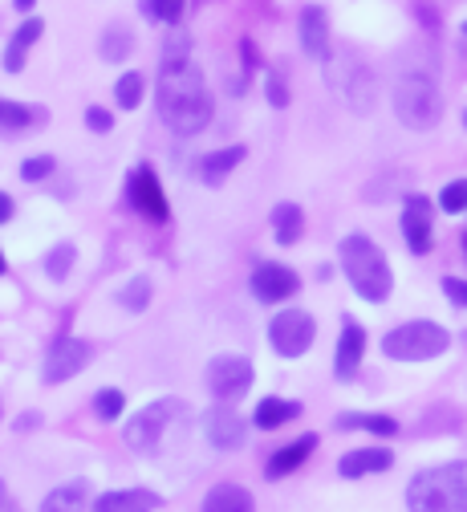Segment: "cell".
<instances>
[{
	"instance_id": "obj_1",
	"label": "cell",
	"mask_w": 467,
	"mask_h": 512,
	"mask_svg": "<svg viewBox=\"0 0 467 512\" xmlns=\"http://www.w3.org/2000/svg\"><path fill=\"white\" fill-rule=\"evenodd\" d=\"M155 106L163 126L175 135H199L216 114L212 86L191 57H163V70L155 82Z\"/></svg>"
},
{
	"instance_id": "obj_2",
	"label": "cell",
	"mask_w": 467,
	"mask_h": 512,
	"mask_svg": "<svg viewBox=\"0 0 467 512\" xmlns=\"http://www.w3.org/2000/svg\"><path fill=\"white\" fill-rule=\"evenodd\" d=\"M338 261H342V273L350 277V285H354V293H358L362 301L382 305V301L390 297V289H394L390 261H386L382 248H378L366 232H350V236H342V244H338Z\"/></svg>"
},
{
	"instance_id": "obj_3",
	"label": "cell",
	"mask_w": 467,
	"mask_h": 512,
	"mask_svg": "<svg viewBox=\"0 0 467 512\" xmlns=\"http://www.w3.org/2000/svg\"><path fill=\"white\" fill-rule=\"evenodd\" d=\"M411 512H467V464H439L407 484Z\"/></svg>"
},
{
	"instance_id": "obj_4",
	"label": "cell",
	"mask_w": 467,
	"mask_h": 512,
	"mask_svg": "<svg viewBox=\"0 0 467 512\" xmlns=\"http://www.w3.org/2000/svg\"><path fill=\"white\" fill-rule=\"evenodd\" d=\"M394 114L411 131H431L443 118V94L431 74H403L394 82Z\"/></svg>"
},
{
	"instance_id": "obj_5",
	"label": "cell",
	"mask_w": 467,
	"mask_h": 512,
	"mask_svg": "<svg viewBox=\"0 0 467 512\" xmlns=\"http://www.w3.org/2000/svg\"><path fill=\"white\" fill-rule=\"evenodd\" d=\"M447 346H451V334L435 322H407V326H394L382 338V354L394 362H427V358L447 354Z\"/></svg>"
},
{
	"instance_id": "obj_6",
	"label": "cell",
	"mask_w": 467,
	"mask_h": 512,
	"mask_svg": "<svg viewBox=\"0 0 467 512\" xmlns=\"http://www.w3.org/2000/svg\"><path fill=\"white\" fill-rule=\"evenodd\" d=\"M187 407L179 403V399H155V403H147L143 411H135L126 419V431H122V439H126V447L135 456H155L159 447H163V435H167V427L183 415Z\"/></svg>"
},
{
	"instance_id": "obj_7",
	"label": "cell",
	"mask_w": 467,
	"mask_h": 512,
	"mask_svg": "<svg viewBox=\"0 0 467 512\" xmlns=\"http://www.w3.org/2000/svg\"><path fill=\"white\" fill-rule=\"evenodd\" d=\"M252 378H256V366L244 354H216L208 362V391L216 395L220 407L240 403L252 391Z\"/></svg>"
},
{
	"instance_id": "obj_8",
	"label": "cell",
	"mask_w": 467,
	"mask_h": 512,
	"mask_svg": "<svg viewBox=\"0 0 467 512\" xmlns=\"http://www.w3.org/2000/svg\"><path fill=\"white\" fill-rule=\"evenodd\" d=\"M317 338V322H313V313L309 309H281L273 322H269V342L281 358H301L309 354Z\"/></svg>"
},
{
	"instance_id": "obj_9",
	"label": "cell",
	"mask_w": 467,
	"mask_h": 512,
	"mask_svg": "<svg viewBox=\"0 0 467 512\" xmlns=\"http://www.w3.org/2000/svg\"><path fill=\"white\" fill-rule=\"evenodd\" d=\"M126 204L135 208L143 220H151V224H167L171 220L167 191H163V183L155 179V171L147 163H139L135 171L126 175Z\"/></svg>"
},
{
	"instance_id": "obj_10",
	"label": "cell",
	"mask_w": 467,
	"mask_h": 512,
	"mask_svg": "<svg viewBox=\"0 0 467 512\" xmlns=\"http://www.w3.org/2000/svg\"><path fill=\"white\" fill-rule=\"evenodd\" d=\"M94 358V346L86 338H57L45 354V366H41V378L45 387H57V382H70L78 378Z\"/></svg>"
},
{
	"instance_id": "obj_11",
	"label": "cell",
	"mask_w": 467,
	"mask_h": 512,
	"mask_svg": "<svg viewBox=\"0 0 467 512\" xmlns=\"http://www.w3.org/2000/svg\"><path fill=\"white\" fill-rule=\"evenodd\" d=\"M248 289L260 305H285L297 289H301V277L289 269V265H277V261H260L248 277Z\"/></svg>"
},
{
	"instance_id": "obj_12",
	"label": "cell",
	"mask_w": 467,
	"mask_h": 512,
	"mask_svg": "<svg viewBox=\"0 0 467 512\" xmlns=\"http://www.w3.org/2000/svg\"><path fill=\"white\" fill-rule=\"evenodd\" d=\"M204 435L212 447H220V452H236V447H244V439H248V419L236 415L232 407H212L204 415Z\"/></svg>"
},
{
	"instance_id": "obj_13",
	"label": "cell",
	"mask_w": 467,
	"mask_h": 512,
	"mask_svg": "<svg viewBox=\"0 0 467 512\" xmlns=\"http://www.w3.org/2000/svg\"><path fill=\"white\" fill-rule=\"evenodd\" d=\"M435 212H431V200L427 196H407L403 204V236H407V248L427 256L431 252V240H435Z\"/></svg>"
},
{
	"instance_id": "obj_14",
	"label": "cell",
	"mask_w": 467,
	"mask_h": 512,
	"mask_svg": "<svg viewBox=\"0 0 467 512\" xmlns=\"http://www.w3.org/2000/svg\"><path fill=\"white\" fill-rule=\"evenodd\" d=\"M342 66H346V78H333V86L342 90V98L358 114H370V106H374V74L366 70V61H358V57H342Z\"/></svg>"
},
{
	"instance_id": "obj_15",
	"label": "cell",
	"mask_w": 467,
	"mask_h": 512,
	"mask_svg": "<svg viewBox=\"0 0 467 512\" xmlns=\"http://www.w3.org/2000/svg\"><path fill=\"white\" fill-rule=\"evenodd\" d=\"M362 358H366V330L354 322V317H346L342 338H338V354H333V374H338V382H350L358 374Z\"/></svg>"
},
{
	"instance_id": "obj_16",
	"label": "cell",
	"mask_w": 467,
	"mask_h": 512,
	"mask_svg": "<svg viewBox=\"0 0 467 512\" xmlns=\"http://www.w3.org/2000/svg\"><path fill=\"white\" fill-rule=\"evenodd\" d=\"M159 504L163 496L151 488H114L94 500V512H155Z\"/></svg>"
},
{
	"instance_id": "obj_17",
	"label": "cell",
	"mask_w": 467,
	"mask_h": 512,
	"mask_svg": "<svg viewBox=\"0 0 467 512\" xmlns=\"http://www.w3.org/2000/svg\"><path fill=\"white\" fill-rule=\"evenodd\" d=\"M313 452H317V435H301V439L285 443L281 452L269 456V464H264V476H269V480H285V476H293Z\"/></svg>"
},
{
	"instance_id": "obj_18",
	"label": "cell",
	"mask_w": 467,
	"mask_h": 512,
	"mask_svg": "<svg viewBox=\"0 0 467 512\" xmlns=\"http://www.w3.org/2000/svg\"><path fill=\"white\" fill-rule=\"evenodd\" d=\"M394 464V452L390 447H358V452H346L338 460V472L346 480H358V476H374V472H390Z\"/></svg>"
},
{
	"instance_id": "obj_19",
	"label": "cell",
	"mask_w": 467,
	"mask_h": 512,
	"mask_svg": "<svg viewBox=\"0 0 467 512\" xmlns=\"http://www.w3.org/2000/svg\"><path fill=\"white\" fill-rule=\"evenodd\" d=\"M86 508H94V504H90V480H82V476L57 484L41 500V512H86Z\"/></svg>"
},
{
	"instance_id": "obj_20",
	"label": "cell",
	"mask_w": 467,
	"mask_h": 512,
	"mask_svg": "<svg viewBox=\"0 0 467 512\" xmlns=\"http://www.w3.org/2000/svg\"><path fill=\"white\" fill-rule=\"evenodd\" d=\"M41 33H45V21H41V17H25V21L17 25V33L9 37V49H5V70H9V74H21V70H25V57H29V49L37 45Z\"/></svg>"
},
{
	"instance_id": "obj_21",
	"label": "cell",
	"mask_w": 467,
	"mask_h": 512,
	"mask_svg": "<svg viewBox=\"0 0 467 512\" xmlns=\"http://www.w3.org/2000/svg\"><path fill=\"white\" fill-rule=\"evenodd\" d=\"M244 147L240 143H232V147H220V151H208L204 159H199V179H204L208 187H220L240 163H244Z\"/></svg>"
},
{
	"instance_id": "obj_22",
	"label": "cell",
	"mask_w": 467,
	"mask_h": 512,
	"mask_svg": "<svg viewBox=\"0 0 467 512\" xmlns=\"http://www.w3.org/2000/svg\"><path fill=\"white\" fill-rule=\"evenodd\" d=\"M301 49L309 57H329V17L317 5L301 9Z\"/></svg>"
},
{
	"instance_id": "obj_23",
	"label": "cell",
	"mask_w": 467,
	"mask_h": 512,
	"mask_svg": "<svg viewBox=\"0 0 467 512\" xmlns=\"http://www.w3.org/2000/svg\"><path fill=\"white\" fill-rule=\"evenodd\" d=\"M297 415H301V403L269 395V399H260V403L252 407V427H256V431H277V427H285V423L297 419Z\"/></svg>"
},
{
	"instance_id": "obj_24",
	"label": "cell",
	"mask_w": 467,
	"mask_h": 512,
	"mask_svg": "<svg viewBox=\"0 0 467 512\" xmlns=\"http://www.w3.org/2000/svg\"><path fill=\"white\" fill-rule=\"evenodd\" d=\"M204 512H256V500L240 484H216L204 496Z\"/></svg>"
},
{
	"instance_id": "obj_25",
	"label": "cell",
	"mask_w": 467,
	"mask_h": 512,
	"mask_svg": "<svg viewBox=\"0 0 467 512\" xmlns=\"http://www.w3.org/2000/svg\"><path fill=\"white\" fill-rule=\"evenodd\" d=\"M41 122H45V110L41 106H25V102L0 98V131H5V135L33 131V126H41Z\"/></svg>"
},
{
	"instance_id": "obj_26",
	"label": "cell",
	"mask_w": 467,
	"mask_h": 512,
	"mask_svg": "<svg viewBox=\"0 0 467 512\" xmlns=\"http://www.w3.org/2000/svg\"><path fill=\"white\" fill-rule=\"evenodd\" d=\"M273 236H277V244H297L301 236H305V212L297 208V204H277L273 208Z\"/></svg>"
},
{
	"instance_id": "obj_27",
	"label": "cell",
	"mask_w": 467,
	"mask_h": 512,
	"mask_svg": "<svg viewBox=\"0 0 467 512\" xmlns=\"http://www.w3.org/2000/svg\"><path fill=\"white\" fill-rule=\"evenodd\" d=\"M98 53H102V61H126L130 53H135V33H130L122 21L106 25L102 41H98Z\"/></svg>"
},
{
	"instance_id": "obj_28",
	"label": "cell",
	"mask_w": 467,
	"mask_h": 512,
	"mask_svg": "<svg viewBox=\"0 0 467 512\" xmlns=\"http://www.w3.org/2000/svg\"><path fill=\"white\" fill-rule=\"evenodd\" d=\"M338 427L342 431H370V435H382V439H390V435H398V423L390 419V415H362V411H350V415H338Z\"/></svg>"
},
{
	"instance_id": "obj_29",
	"label": "cell",
	"mask_w": 467,
	"mask_h": 512,
	"mask_svg": "<svg viewBox=\"0 0 467 512\" xmlns=\"http://www.w3.org/2000/svg\"><path fill=\"white\" fill-rule=\"evenodd\" d=\"M151 293H155L151 277H147V273H135V277H130V281L122 285L118 305H122V309H130V313H143V309L151 305Z\"/></svg>"
},
{
	"instance_id": "obj_30",
	"label": "cell",
	"mask_w": 467,
	"mask_h": 512,
	"mask_svg": "<svg viewBox=\"0 0 467 512\" xmlns=\"http://www.w3.org/2000/svg\"><path fill=\"white\" fill-rule=\"evenodd\" d=\"M74 261H78V248H74L70 240H61V244L45 256V277H49V281H65V277H70V269H74Z\"/></svg>"
},
{
	"instance_id": "obj_31",
	"label": "cell",
	"mask_w": 467,
	"mask_h": 512,
	"mask_svg": "<svg viewBox=\"0 0 467 512\" xmlns=\"http://www.w3.org/2000/svg\"><path fill=\"white\" fill-rule=\"evenodd\" d=\"M143 94H147V78L143 74H122L118 86H114V98L122 110H139L143 106Z\"/></svg>"
},
{
	"instance_id": "obj_32",
	"label": "cell",
	"mask_w": 467,
	"mask_h": 512,
	"mask_svg": "<svg viewBox=\"0 0 467 512\" xmlns=\"http://www.w3.org/2000/svg\"><path fill=\"white\" fill-rule=\"evenodd\" d=\"M122 411H126V395H122L118 387H102V391L94 395V415H98L102 423L122 419Z\"/></svg>"
},
{
	"instance_id": "obj_33",
	"label": "cell",
	"mask_w": 467,
	"mask_h": 512,
	"mask_svg": "<svg viewBox=\"0 0 467 512\" xmlns=\"http://www.w3.org/2000/svg\"><path fill=\"white\" fill-rule=\"evenodd\" d=\"M139 13L151 17V21H171L175 25L179 17H187V5H183V0H143Z\"/></svg>"
},
{
	"instance_id": "obj_34",
	"label": "cell",
	"mask_w": 467,
	"mask_h": 512,
	"mask_svg": "<svg viewBox=\"0 0 467 512\" xmlns=\"http://www.w3.org/2000/svg\"><path fill=\"white\" fill-rule=\"evenodd\" d=\"M439 208L443 212H467V179H455V183H447L443 191H439Z\"/></svg>"
},
{
	"instance_id": "obj_35",
	"label": "cell",
	"mask_w": 467,
	"mask_h": 512,
	"mask_svg": "<svg viewBox=\"0 0 467 512\" xmlns=\"http://www.w3.org/2000/svg\"><path fill=\"white\" fill-rule=\"evenodd\" d=\"M53 171H57V159H53V155H33V159L21 163V179H25V183H41V179H49Z\"/></svg>"
},
{
	"instance_id": "obj_36",
	"label": "cell",
	"mask_w": 467,
	"mask_h": 512,
	"mask_svg": "<svg viewBox=\"0 0 467 512\" xmlns=\"http://www.w3.org/2000/svg\"><path fill=\"white\" fill-rule=\"evenodd\" d=\"M264 98H269L273 110H285V106H289V86H285L281 74H269V78H264Z\"/></svg>"
},
{
	"instance_id": "obj_37",
	"label": "cell",
	"mask_w": 467,
	"mask_h": 512,
	"mask_svg": "<svg viewBox=\"0 0 467 512\" xmlns=\"http://www.w3.org/2000/svg\"><path fill=\"white\" fill-rule=\"evenodd\" d=\"M86 126H90L94 135H110V131H114V114H110L106 106H90V110H86Z\"/></svg>"
},
{
	"instance_id": "obj_38",
	"label": "cell",
	"mask_w": 467,
	"mask_h": 512,
	"mask_svg": "<svg viewBox=\"0 0 467 512\" xmlns=\"http://www.w3.org/2000/svg\"><path fill=\"white\" fill-rule=\"evenodd\" d=\"M443 293H447L451 301H459V305L467 309V281H455V277H443Z\"/></svg>"
},
{
	"instance_id": "obj_39",
	"label": "cell",
	"mask_w": 467,
	"mask_h": 512,
	"mask_svg": "<svg viewBox=\"0 0 467 512\" xmlns=\"http://www.w3.org/2000/svg\"><path fill=\"white\" fill-rule=\"evenodd\" d=\"M240 57H244V70H260V53H256V41L252 37L240 41Z\"/></svg>"
},
{
	"instance_id": "obj_40",
	"label": "cell",
	"mask_w": 467,
	"mask_h": 512,
	"mask_svg": "<svg viewBox=\"0 0 467 512\" xmlns=\"http://www.w3.org/2000/svg\"><path fill=\"white\" fill-rule=\"evenodd\" d=\"M33 427H41V415H37V411H25V415H17V419H13V431H21V435H25V431H33Z\"/></svg>"
},
{
	"instance_id": "obj_41",
	"label": "cell",
	"mask_w": 467,
	"mask_h": 512,
	"mask_svg": "<svg viewBox=\"0 0 467 512\" xmlns=\"http://www.w3.org/2000/svg\"><path fill=\"white\" fill-rule=\"evenodd\" d=\"M13 212H17L13 196H9V191H0V224H9V220H13Z\"/></svg>"
},
{
	"instance_id": "obj_42",
	"label": "cell",
	"mask_w": 467,
	"mask_h": 512,
	"mask_svg": "<svg viewBox=\"0 0 467 512\" xmlns=\"http://www.w3.org/2000/svg\"><path fill=\"white\" fill-rule=\"evenodd\" d=\"M13 9L25 17V13H33V0H13Z\"/></svg>"
},
{
	"instance_id": "obj_43",
	"label": "cell",
	"mask_w": 467,
	"mask_h": 512,
	"mask_svg": "<svg viewBox=\"0 0 467 512\" xmlns=\"http://www.w3.org/2000/svg\"><path fill=\"white\" fill-rule=\"evenodd\" d=\"M5 500H9V488H5V480H0V508H5Z\"/></svg>"
},
{
	"instance_id": "obj_44",
	"label": "cell",
	"mask_w": 467,
	"mask_h": 512,
	"mask_svg": "<svg viewBox=\"0 0 467 512\" xmlns=\"http://www.w3.org/2000/svg\"><path fill=\"white\" fill-rule=\"evenodd\" d=\"M9 273V261H5V252H0V277H5Z\"/></svg>"
},
{
	"instance_id": "obj_45",
	"label": "cell",
	"mask_w": 467,
	"mask_h": 512,
	"mask_svg": "<svg viewBox=\"0 0 467 512\" xmlns=\"http://www.w3.org/2000/svg\"><path fill=\"white\" fill-rule=\"evenodd\" d=\"M463 37H467V21H463Z\"/></svg>"
},
{
	"instance_id": "obj_46",
	"label": "cell",
	"mask_w": 467,
	"mask_h": 512,
	"mask_svg": "<svg viewBox=\"0 0 467 512\" xmlns=\"http://www.w3.org/2000/svg\"><path fill=\"white\" fill-rule=\"evenodd\" d=\"M463 248H467V236H463Z\"/></svg>"
},
{
	"instance_id": "obj_47",
	"label": "cell",
	"mask_w": 467,
	"mask_h": 512,
	"mask_svg": "<svg viewBox=\"0 0 467 512\" xmlns=\"http://www.w3.org/2000/svg\"><path fill=\"white\" fill-rule=\"evenodd\" d=\"M0 415H5V411H0Z\"/></svg>"
}]
</instances>
